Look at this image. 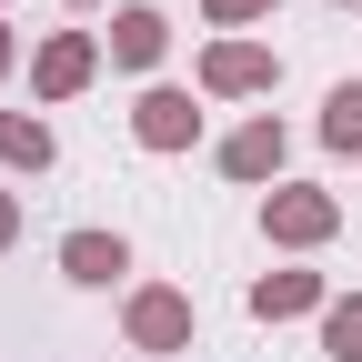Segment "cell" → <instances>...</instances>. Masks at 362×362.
I'll return each mask as SVG.
<instances>
[{
    "mask_svg": "<svg viewBox=\"0 0 362 362\" xmlns=\"http://www.w3.org/2000/svg\"><path fill=\"white\" fill-rule=\"evenodd\" d=\"M192 131H202V111H192V90H151V101H141V141H151V151H181V141H192Z\"/></svg>",
    "mask_w": 362,
    "mask_h": 362,
    "instance_id": "3",
    "label": "cell"
},
{
    "mask_svg": "<svg viewBox=\"0 0 362 362\" xmlns=\"http://www.w3.org/2000/svg\"><path fill=\"white\" fill-rule=\"evenodd\" d=\"M202 81H211V90H262V81H272V51H252V40H221V51L202 61Z\"/></svg>",
    "mask_w": 362,
    "mask_h": 362,
    "instance_id": "5",
    "label": "cell"
},
{
    "mask_svg": "<svg viewBox=\"0 0 362 362\" xmlns=\"http://www.w3.org/2000/svg\"><path fill=\"white\" fill-rule=\"evenodd\" d=\"M211 11H221V21H262L272 0H211Z\"/></svg>",
    "mask_w": 362,
    "mask_h": 362,
    "instance_id": "13",
    "label": "cell"
},
{
    "mask_svg": "<svg viewBox=\"0 0 362 362\" xmlns=\"http://www.w3.org/2000/svg\"><path fill=\"white\" fill-rule=\"evenodd\" d=\"M302 302H322L312 272H272V282H252V312H262V322H282V312H302Z\"/></svg>",
    "mask_w": 362,
    "mask_h": 362,
    "instance_id": "7",
    "label": "cell"
},
{
    "mask_svg": "<svg viewBox=\"0 0 362 362\" xmlns=\"http://www.w3.org/2000/svg\"><path fill=\"white\" fill-rule=\"evenodd\" d=\"M61 272H71V282H121L131 252H121V232H71L61 242Z\"/></svg>",
    "mask_w": 362,
    "mask_h": 362,
    "instance_id": "2",
    "label": "cell"
},
{
    "mask_svg": "<svg viewBox=\"0 0 362 362\" xmlns=\"http://www.w3.org/2000/svg\"><path fill=\"white\" fill-rule=\"evenodd\" d=\"M322 141L332 151H362V81H342L332 101H322Z\"/></svg>",
    "mask_w": 362,
    "mask_h": 362,
    "instance_id": "10",
    "label": "cell"
},
{
    "mask_svg": "<svg viewBox=\"0 0 362 362\" xmlns=\"http://www.w3.org/2000/svg\"><path fill=\"white\" fill-rule=\"evenodd\" d=\"M111 61H131V71L161 61V21H151V11H121V21H111Z\"/></svg>",
    "mask_w": 362,
    "mask_h": 362,
    "instance_id": "8",
    "label": "cell"
},
{
    "mask_svg": "<svg viewBox=\"0 0 362 362\" xmlns=\"http://www.w3.org/2000/svg\"><path fill=\"white\" fill-rule=\"evenodd\" d=\"M0 242H11V202H0Z\"/></svg>",
    "mask_w": 362,
    "mask_h": 362,
    "instance_id": "14",
    "label": "cell"
},
{
    "mask_svg": "<svg viewBox=\"0 0 362 362\" xmlns=\"http://www.w3.org/2000/svg\"><path fill=\"white\" fill-rule=\"evenodd\" d=\"M0 71H11V40H0Z\"/></svg>",
    "mask_w": 362,
    "mask_h": 362,
    "instance_id": "15",
    "label": "cell"
},
{
    "mask_svg": "<svg viewBox=\"0 0 362 362\" xmlns=\"http://www.w3.org/2000/svg\"><path fill=\"white\" fill-rule=\"evenodd\" d=\"M81 81H90V40H51V51H40V90L61 101V90H81Z\"/></svg>",
    "mask_w": 362,
    "mask_h": 362,
    "instance_id": "9",
    "label": "cell"
},
{
    "mask_svg": "<svg viewBox=\"0 0 362 362\" xmlns=\"http://www.w3.org/2000/svg\"><path fill=\"white\" fill-rule=\"evenodd\" d=\"M272 232H282V242H322L332 232V202L322 192H282V202H272Z\"/></svg>",
    "mask_w": 362,
    "mask_h": 362,
    "instance_id": "6",
    "label": "cell"
},
{
    "mask_svg": "<svg viewBox=\"0 0 362 362\" xmlns=\"http://www.w3.org/2000/svg\"><path fill=\"white\" fill-rule=\"evenodd\" d=\"M0 161H51V131H40V121H21V111H0Z\"/></svg>",
    "mask_w": 362,
    "mask_h": 362,
    "instance_id": "11",
    "label": "cell"
},
{
    "mask_svg": "<svg viewBox=\"0 0 362 362\" xmlns=\"http://www.w3.org/2000/svg\"><path fill=\"white\" fill-rule=\"evenodd\" d=\"M221 171H232V181L282 171V121H252V131H232V141H221Z\"/></svg>",
    "mask_w": 362,
    "mask_h": 362,
    "instance_id": "4",
    "label": "cell"
},
{
    "mask_svg": "<svg viewBox=\"0 0 362 362\" xmlns=\"http://www.w3.org/2000/svg\"><path fill=\"white\" fill-rule=\"evenodd\" d=\"M131 342H151V352L192 342V302H181V292H141V302H131Z\"/></svg>",
    "mask_w": 362,
    "mask_h": 362,
    "instance_id": "1",
    "label": "cell"
},
{
    "mask_svg": "<svg viewBox=\"0 0 362 362\" xmlns=\"http://www.w3.org/2000/svg\"><path fill=\"white\" fill-rule=\"evenodd\" d=\"M322 342H332L342 362H362V302H332V312H322Z\"/></svg>",
    "mask_w": 362,
    "mask_h": 362,
    "instance_id": "12",
    "label": "cell"
}]
</instances>
